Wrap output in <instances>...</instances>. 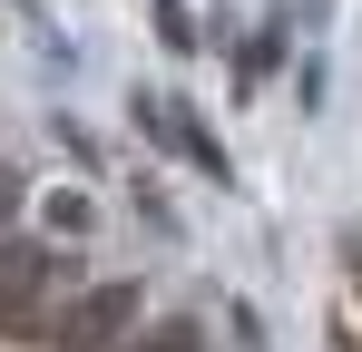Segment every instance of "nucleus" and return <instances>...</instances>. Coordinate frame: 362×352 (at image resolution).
<instances>
[{
    "instance_id": "423d86ee",
    "label": "nucleus",
    "mask_w": 362,
    "mask_h": 352,
    "mask_svg": "<svg viewBox=\"0 0 362 352\" xmlns=\"http://www.w3.org/2000/svg\"><path fill=\"white\" fill-rule=\"evenodd\" d=\"M10 216H20V167H0V235H10Z\"/></svg>"
},
{
    "instance_id": "f257e3e1",
    "label": "nucleus",
    "mask_w": 362,
    "mask_h": 352,
    "mask_svg": "<svg viewBox=\"0 0 362 352\" xmlns=\"http://www.w3.org/2000/svg\"><path fill=\"white\" fill-rule=\"evenodd\" d=\"M137 303H147L137 284H78L20 333V352H118L137 333Z\"/></svg>"
},
{
    "instance_id": "7ed1b4c3",
    "label": "nucleus",
    "mask_w": 362,
    "mask_h": 352,
    "mask_svg": "<svg viewBox=\"0 0 362 352\" xmlns=\"http://www.w3.org/2000/svg\"><path fill=\"white\" fill-rule=\"evenodd\" d=\"M137 127H147V137H157V147H177L186 167H206V176H226V147H216V137H206V127H196V117H186L177 98H137Z\"/></svg>"
},
{
    "instance_id": "20e7f679",
    "label": "nucleus",
    "mask_w": 362,
    "mask_h": 352,
    "mask_svg": "<svg viewBox=\"0 0 362 352\" xmlns=\"http://www.w3.org/2000/svg\"><path fill=\"white\" fill-rule=\"evenodd\" d=\"M118 352H206V333H196V323H147V333H127Z\"/></svg>"
},
{
    "instance_id": "39448f33",
    "label": "nucleus",
    "mask_w": 362,
    "mask_h": 352,
    "mask_svg": "<svg viewBox=\"0 0 362 352\" xmlns=\"http://www.w3.org/2000/svg\"><path fill=\"white\" fill-rule=\"evenodd\" d=\"M157 40H167V49H196V20H186V0H157Z\"/></svg>"
},
{
    "instance_id": "f03ea898",
    "label": "nucleus",
    "mask_w": 362,
    "mask_h": 352,
    "mask_svg": "<svg viewBox=\"0 0 362 352\" xmlns=\"http://www.w3.org/2000/svg\"><path fill=\"white\" fill-rule=\"evenodd\" d=\"M59 293H78V274H69L49 245H30V235H0V333L20 343Z\"/></svg>"
}]
</instances>
